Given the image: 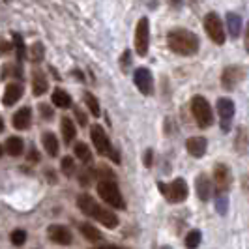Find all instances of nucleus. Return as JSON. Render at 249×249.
Returning a JSON list of instances; mask_svg holds the SVG:
<instances>
[{
  "mask_svg": "<svg viewBox=\"0 0 249 249\" xmlns=\"http://www.w3.org/2000/svg\"><path fill=\"white\" fill-rule=\"evenodd\" d=\"M167 43H169V49L180 56H193L199 51L197 34H193L191 30H186V28L171 30L167 36Z\"/></svg>",
  "mask_w": 249,
  "mask_h": 249,
  "instance_id": "1",
  "label": "nucleus"
},
{
  "mask_svg": "<svg viewBox=\"0 0 249 249\" xmlns=\"http://www.w3.org/2000/svg\"><path fill=\"white\" fill-rule=\"evenodd\" d=\"M77 204H79V208L87 213L88 217H94L96 221H100L101 225H105V227H109V229H114V227L118 225V217H116L111 210L100 206L90 195H81V197L77 199Z\"/></svg>",
  "mask_w": 249,
  "mask_h": 249,
  "instance_id": "2",
  "label": "nucleus"
},
{
  "mask_svg": "<svg viewBox=\"0 0 249 249\" xmlns=\"http://www.w3.org/2000/svg\"><path fill=\"white\" fill-rule=\"evenodd\" d=\"M98 193H100V197L109 206L112 208H118V210H124L125 208V202L122 199V195H120V189L116 186V182L114 180H100V184H98Z\"/></svg>",
  "mask_w": 249,
  "mask_h": 249,
  "instance_id": "3",
  "label": "nucleus"
},
{
  "mask_svg": "<svg viewBox=\"0 0 249 249\" xmlns=\"http://www.w3.org/2000/svg\"><path fill=\"white\" fill-rule=\"evenodd\" d=\"M90 139H92L94 146H96V150L100 152L101 156H109V158H112V161L114 163H120L118 152L111 146V141H109L107 133H105V129H103L101 125L96 124L92 129H90Z\"/></svg>",
  "mask_w": 249,
  "mask_h": 249,
  "instance_id": "4",
  "label": "nucleus"
},
{
  "mask_svg": "<svg viewBox=\"0 0 249 249\" xmlns=\"http://www.w3.org/2000/svg\"><path fill=\"white\" fill-rule=\"evenodd\" d=\"M191 112H193V118H195L199 127H210L213 124L212 107L202 96H195L191 100Z\"/></svg>",
  "mask_w": 249,
  "mask_h": 249,
  "instance_id": "5",
  "label": "nucleus"
},
{
  "mask_svg": "<svg viewBox=\"0 0 249 249\" xmlns=\"http://www.w3.org/2000/svg\"><path fill=\"white\" fill-rule=\"evenodd\" d=\"M204 30L213 43H217V45L225 43V26L217 13L210 12L204 15Z\"/></svg>",
  "mask_w": 249,
  "mask_h": 249,
  "instance_id": "6",
  "label": "nucleus"
},
{
  "mask_svg": "<svg viewBox=\"0 0 249 249\" xmlns=\"http://www.w3.org/2000/svg\"><path fill=\"white\" fill-rule=\"evenodd\" d=\"M150 47V23L146 17L139 19L135 26V51L139 56H146Z\"/></svg>",
  "mask_w": 249,
  "mask_h": 249,
  "instance_id": "7",
  "label": "nucleus"
},
{
  "mask_svg": "<svg viewBox=\"0 0 249 249\" xmlns=\"http://www.w3.org/2000/svg\"><path fill=\"white\" fill-rule=\"evenodd\" d=\"M160 191L169 202H182L187 197V186L182 178H176L171 184H160Z\"/></svg>",
  "mask_w": 249,
  "mask_h": 249,
  "instance_id": "8",
  "label": "nucleus"
},
{
  "mask_svg": "<svg viewBox=\"0 0 249 249\" xmlns=\"http://www.w3.org/2000/svg\"><path fill=\"white\" fill-rule=\"evenodd\" d=\"M133 81H135V87L139 88L141 94H144V96H150V94H152V90H154V77L150 73V70H146V68L135 70Z\"/></svg>",
  "mask_w": 249,
  "mask_h": 249,
  "instance_id": "9",
  "label": "nucleus"
},
{
  "mask_svg": "<svg viewBox=\"0 0 249 249\" xmlns=\"http://www.w3.org/2000/svg\"><path fill=\"white\" fill-rule=\"evenodd\" d=\"M217 112H219V118H221V127L223 131L231 129V120L234 116V103L229 98H221L217 100Z\"/></svg>",
  "mask_w": 249,
  "mask_h": 249,
  "instance_id": "10",
  "label": "nucleus"
},
{
  "mask_svg": "<svg viewBox=\"0 0 249 249\" xmlns=\"http://www.w3.org/2000/svg\"><path fill=\"white\" fill-rule=\"evenodd\" d=\"M244 77H246V70H244V68H240V66H231V68H227L223 71V75H221V83H223V87L227 88V90H232Z\"/></svg>",
  "mask_w": 249,
  "mask_h": 249,
  "instance_id": "11",
  "label": "nucleus"
},
{
  "mask_svg": "<svg viewBox=\"0 0 249 249\" xmlns=\"http://www.w3.org/2000/svg\"><path fill=\"white\" fill-rule=\"evenodd\" d=\"M213 180H215V187L219 193H225L229 186H231V171L229 167L223 165V163H217L213 167Z\"/></svg>",
  "mask_w": 249,
  "mask_h": 249,
  "instance_id": "12",
  "label": "nucleus"
},
{
  "mask_svg": "<svg viewBox=\"0 0 249 249\" xmlns=\"http://www.w3.org/2000/svg\"><path fill=\"white\" fill-rule=\"evenodd\" d=\"M47 232H49V238L54 244H60V246L71 244V232H70V229L64 227V225H51Z\"/></svg>",
  "mask_w": 249,
  "mask_h": 249,
  "instance_id": "13",
  "label": "nucleus"
},
{
  "mask_svg": "<svg viewBox=\"0 0 249 249\" xmlns=\"http://www.w3.org/2000/svg\"><path fill=\"white\" fill-rule=\"evenodd\" d=\"M30 122H32V111H30V107H23V109H19V111L13 114L12 118V124L15 129H19V131H25L30 127Z\"/></svg>",
  "mask_w": 249,
  "mask_h": 249,
  "instance_id": "14",
  "label": "nucleus"
},
{
  "mask_svg": "<svg viewBox=\"0 0 249 249\" xmlns=\"http://www.w3.org/2000/svg\"><path fill=\"white\" fill-rule=\"evenodd\" d=\"M23 98V87L19 83H10L6 90H4V98H2V103L6 107H12L17 101Z\"/></svg>",
  "mask_w": 249,
  "mask_h": 249,
  "instance_id": "15",
  "label": "nucleus"
},
{
  "mask_svg": "<svg viewBox=\"0 0 249 249\" xmlns=\"http://www.w3.org/2000/svg\"><path fill=\"white\" fill-rule=\"evenodd\" d=\"M206 146H208V142H206L204 137H191V139H187V142H186L187 152H189L193 158H202V156L206 154Z\"/></svg>",
  "mask_w": 249,
  "mask_h": 249,
  "instance_id": "16",
  "label": "nucleus"
},
{
  "mask_svg": "<svg viewBox=\"0 0 249 249\" xmlns=\"http://www.w3.org/2000/svg\"><path fill=\"white\" fill-rule=\"evenodd\" d=\"M195 186H197V195L200 200H208L212 195V182L206 175H199L195 180Z\"/></svg>",
  "mask_w": 249,
  "mask_h": 249,
  "instance_id": "17",
  "label": "nucleus"
},
{
  "mask_svg": "<svg viewBox=\"0 0 249 249\" xmlns=\"http://www.w3.org/2000/svg\"><path fill=\"white\" fill-rule=\"evenodd\" d=\"M47 88H49V83L45 79V73L43 71H34V75H32V92H34V96H43L47 92Z\"/></svg>",
  "mask_w": 249,
  "mask_h": 249,
  "instance_id": "18",
  "label": "nucleus"
},
{
  "mask_svg": "<svg viewBox=\"0 0 249 249\" xmlns=\"http://www.w3.org/2000/svg\"><path fill=\"white\" fill-rule=\"evenodd\" d=\"M41 142H43V148H45V152L49 154L51 158L58 156V139L54 137V133H43Z\"/></svg>",
  "mask_w": 249,
  "mask_h": 249,
  "instance_id": "19",
  "label": "nucleus"
},
{
  "mask_svg": "<svg viewBox=\"0 0 249 249\" xmlns=\"http://www.w3.org/2000/svg\"><path fill=\"white\" fill-rule=\"evenodd\" d=\"M60 131H62V139L66 144L73 142L75 133H77V127H75V124L70 120V118H62V122H60Z\"/></svg>",
  "mask_w": 249,
  "mask_h": 249,
  "instance_id": "20",
  "label": "nucleus"
},
{
  "mask_svg": "<svg viewBox=\"0 0 249 249\" xmlns=\"http://www.w3.org/2000/svg\"><path fill=\"white\" fill-rule=\"evenodd\" d=\"M53 103L56 107H60V109H68L71 105V96L66 90H62V88H54V92H53Z\"/></svg>",
  "mask_w": 249,
  "mask_h": 249,
  "instance_id": "21",
  "label": "nucleus"
},
{
  "mask_svg": "<svg viewBox=\"0 0 249 249\" xmlns=\"http://www.w3.org/2000/svg\"><path fill=\"white\" fill-rule=\"evenodd\" d=\"M23 148H25V142H23L21 137H10L6 141V152H8L10 156H13V158L21 156V154H23Z\"/></svg>",
  "mask_w": 249,
  "mask_h": 249,
  "instance_id": "22",
  "label": "nucleus"
},
{
  "mask_svg": "<svg viewBox=\"0 0 249 249\" xmlns=\"http://www.w3.org/2000/svg\"><path fill=\"white\" fill-rule=\"evenodd\" d=\"M227 28H229V34L232 37L240 36V30H242V19L236 13H229L227 15Z\"/></svg>",
  "mask_w": 249,
  "mask_h": 249,
  "instance_id": "23",
  "label": "nucleus"
},
{
  "mask_svg": "<svg viewBox=\"0 0 249 249\" xmlns=\"http://www.w3.org/2000/svg\"><path fill=\"white\" fill-rule=\"evenodd\" d=\"M73 152H75V156L79 158V161L88 163L90 160H92V152H90V148H88L85 142H77Z\"/></svg>",
  "mask_w": 249,
  "mask_h": 249,
  "instance_id": "24",
  "label": "nucleus"
},
{
  "mask_svg": "<svg viewBox=\"0 0 249 249\" xmlns=\"http://www.w3.org/2000/svg\"><path fill=\"white\" fill-rule=\"evenodd\" d=\"M81 231H83V234H85L88 240H92V242H96V240H101L100 231H98L94 225H90V223L81 225Z\"/></svg>",
  "mask_w": 249,
  "mask_h": 249,
  "instance_id": "25",
  "label": "nucleus"
},
{
  "mask_svg": "<svg viewBox=\"0 0 249 249\" xmlns=\"http://www.w3.org/2000/svg\"><path fill=\"white\" fill-rule=\"evenodd\" d=\"M200 244V231L193 229L191 232H187L186 236V248L187 249H197Z\"/></svg>",
  "mask_w": 249,
  "mask_h": 249,
  "instance_id": "26",
  "label": "nucleus"
},
{
  "mask_svg": "<svg viewBox=\"0 0 249 249\" xmlns=\"http://www.w3.org/2000/svg\"><path fill=\"white\" fill-rule=\"evenodd\" d=\"M85 103H87V107L90 109V112H92L94 116H100V112H101L100 111V101L96 100L92 94H87V96H85Z\"/></svg>",
  "mask_w": 249,
  "mask_h": 249,
  "instance_id": "27",
  "label": "nucleus"
},
{
  "mask_svg": "<svg viewBox=\"0 0 249 249\" xmlns=\"http://www.w3.org/2000/svg\"><path fill=\"white\" fill-rule=\"evenodd\" d=\"M10 240H12L13 246L19 248V246H23V244L26 242V232L23 231V229H15V231L12 232V236H10Z\"/></svg>",
  "mask_w": 249,
  "mask_h": 249,
  "instance_id": "28",
  "label": "nucleus"
},
{
  "mask_svg": "<svg viewBox=\"0 0 249 249\" xmlns=\"http://www.w3.org/2000/svg\"><path fill=\"white\" fill-rule=\"evenodd\" d=\"M227 204H229L227 195L225 193H217V199H215V210H217V213L225 215L227 213Z\"/></svg>",
  "mask_w": 249,
  "mask_h": 249,
  "instance_id": "29",
  "label": "nucleus"
},
{
  "mask_svg": "<svg viewBox=\"0 0 249 249\" xmlns=\"http://www.w3.org/2000/svg\"><path fill=\"white\" fill-rule=\"evenodd\" d=\"M13 43H15V47H17V58H19V62L25 58V41H23V37L19 36V34H13Z\"/></svg>",
  "mask_w": 249,
  "mask_h": 249,
  "instance_id": "30",
  "label": "nucleus"
},
{
  "mask_svg": "<svg viewBox=\"0 0 249 249\" xmlns=\"http://www.w3.org/2000/svg\"><path fill=\"white\" fill-rule=\"evenodd\" d=\"M60 167H62V173L66 176H71L75 173V163L71 158H64L62 163H60Z\"/></svg>",
  "mask_w": 249,
  "mask_h": 249,
  "instance_id": "31",
  "label": "nucleus"
},
{
  "mask_svg": "<svg viewBox=\"0 0 249 249\" xmlns=\"http://www.w3.org/2000/svg\"><path fill=\"white\" fill-rule=\"evenodd\" d=\"M43 54H45V49L41 43H36L32 47V62H41L43 60Z\"/></svg>",
  "mask_w": 249,
  "mask_h": 249,
  "instance_id": "32",
  "label": "nucleus"
},
{
  "mask_svg": "<svg viewBox=\"0 0 249 249\" xmlns=\"http://www.w3.org/2000/svg\"><path fill=\"white\" fill-rule=\"evenodd\" d=\"M39 112H41V116H43V118H53V114H54L53 109H51L49 105H45V103H41V105H39Z\"/></svg>",
  "mask_w": 249,
  "mask_h": 249,
  "instance_id": "33",
  "label": "nucleus"
},
{
  "mask_svg": "<svg viewBox=\"0 0 249 249\" xmlns=\"http://www.w3.org/2000/svg\"><path fill=\"white\" fill-rule=\"evenodd\" d=\"M10 49H12L10 41H6L4 37H0V54H6V53H10Z\"/></svg>",
  "mask_w": 249,
  "mask_h": 249,
  "instance_id": "34",
  "label": "nucleus"
},
{
  "mask_svg": "<svg viewBox=\"0 0 249 249\" xmlns=\"http://www.w3.org/2000/svg\"><path fill=\"white\" fill-rule=\"evenodd\" d=\"M75 118L79 120V124L81 125H87V116H85V112L83 111H79V109H77V111H75Z\"/></svg>",
  "mask_w": 249,
  "mask_h": 249,
  "instance_id": "35",
  "label": "nucleus"
},
{
  "mask_svg": "<svg viewBox=\"0 0 249 249\" xmlns=\"http://www.w3.org/2000/svg\"><path fill=\"white\" fill-rule=\"evenodd\" d=\"M120 62H122V68H127V66H129V51H125L124 54H122V60H120Z\"/></svg>",
  "mask_w": 249,
  "mask_h": 249,
  "instance_id": "36",
  "label": "nucleus"
},
{
  "mask_svg": "<svg viewBox=\"0 0 249 249\" xmlns=\"http://www.w3.org/2000/svg\"><path fill=\"white\" fill-rule=\"evenodd\" d=\"M244 47H246V51L249 53V23H248V26H246V36H244Z\"/></svg>",
  "mask_w": 249,
  "mask_h": 249,
  "instance_id": "37",
  "label": "nucleus"
},
{
  "mask_svg": "<svg viewBox=\"0 0 249 249\" xmlns=\"http://www.w3.org/2000/svg\"><path fill=\"white\" fill-rule=\"evenodd\" d=\"M28 160H30V161H39V154L32 148V150H30V154H28Z\"/></svg>",
  "mask_w": 249,
  "mask_h": 249,
  "instance_id": "38",
  "label": "nucleus"
},
{
  "mask_svg": "<svg viewBox=\"0 0 249 249\" xmlns=\"http://www.w3.org/2000/svg\"><path fill=\"white\" fill-rule=\"evenodd\" d=\"M242 187H244V191H246V193H249V175L242 178Z\"/></svg>",
  "mask_w": 249,
  "mask_h": 249,
  "instance_id": "39",
  "label": "nucleus"
},
{
  "mask_svg": "<svg viewBox=\"0 0 249 249\" xmlns=\"http://www.w3.org/2000/svg\"><path fill=\"white\" fill-rule=\"evenodd\" d=\"M144 165L150 167L152 165V150H146V156H144Z\"/></svg>",
  "mask_w": 249,
  "mask_h": 249,
  "instance_id": "40",
  "label": "nucleus"
},
{
  "mask_svg": "<svg viewBox=\"0 0 249 249\" xmlns=\"http://www.w3.org/2000/svg\"><path fill=\"white\" fill-rule=\"evenodd\" d=\"M169 4H171L173 8H180V6H182V0H169Z\"/></svg>",
  "mask_w": 249,
  "mask_h": 249,
  "instance_id": "41",
  "label": "nucleus"
},
{
  "mask_svg": "<svg viewBox=\"0 0 249 249\" xmlns=\"http://www.w3.org/2000/svg\"><path fill=\"white\" fill-rule=\"evenodd\" d=\"M94 249H122L118 246H101V248H94Z\"/></svg>",
  "mask_w": 249,
  "mask_h": 249,
  "instance_id": "42",
  "label": "nucleus"
},
{
  "mask_svg": "<svg viewBox=\"0 0 249 249\" xmlns=\"http://www.w3.org/2000/svg\"><path fill=\"white\" fill-rule=\"evenodd\" d=\"M2 129H4V120L0 118V133H2Z\"/></svg>",
  "mask_w": 249,
  "mask_h": 249,
  "instance_id": "43",
  "label": "nucleus"
},
{
  "mask_svg": "<svg viewBox=\"0 0 249 249\" xmlns=\"http://www.w3.org/2000/svg\"><path fill=\"white\" fill-rule=\"evenodd\" d=\"M2 154H4V148H2V146H0V158H2Z\"/></svg>",
  "mask_w": 249,
  "mask_h": 249,
  "instance_id": "44",
  "label": "nucleus"
},
{
  "mask_svg": "<svg viewBox=\"0 0 249 249\" xmlns=\"http://www.w3.org/2000/svg\"><path fill=\"white\" fill-rule=\"evenodd\" d=\"M161 249H171V248H161Z\"/></svg>",
  "mask_w": 249,
  "mask_h": 249,
  "instance_id": "45",
  "label": "nucleus"
}]
</instances>
